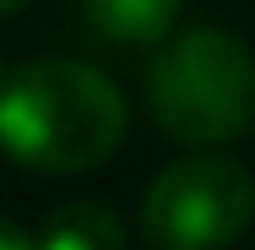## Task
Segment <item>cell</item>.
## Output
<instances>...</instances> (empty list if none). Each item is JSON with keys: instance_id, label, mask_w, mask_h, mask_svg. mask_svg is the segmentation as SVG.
<instances>
[{"instance_id": "obj_1", "label": "cell", "mask_w": 255, "mask_h": 250, "mask_svg": "<svg viewBox=\"0 0 255 250\" xmlns=\"http://www.w3.org/2000/svg\"><path fill=\"white\" fill-rule=\"evenodd\" d=\"M125 93L87 60H27L0 76V152L38 174H82L125 142Z\"/></svg>"}, {"instance_id": "obj_2", "label": "cell", "mask_w": 255, "mask_h": 250, "mask_svg": "<svg viewBox=\"0 0 255 250\" xmlns=\"http://www.w3.org/2000/svg\"><path fill=\"white\" fill-rule=\"evenodd\" d=\"M147 109L185 147H223L255 125V54L223 27H190L152 44Z\"/></svg>"}, {"instance_id": "obj_3", "label": "cell", "mask_w": 255, "mask_h": 250, "mask_svg": "<svg viewBox=\"0 0 255 250\" xmlns=\"http://www.w3.org/2000/svg\"><path fill=\"white\" fill-rule=\"evenodd\" d=\"M255 223V174L217 147L168 163L141 196L147 250H228Z\"/></svg>"}, {"instance_id": "obj_4", "label": "cell", "mask_w": 255, "mask_h": 250, "mask_svg": "<svg viewBox=\"0 0 255 250\" xmlns=\"http://www.w3.org/2000/svg\"><path fill=\"white\" fill-rule=\"evenodd\" d=\"M179 11H185V0H82L87 27L98 38H109V44H125V49L130 44L136 49L163 44L174 33Z\"/></svg>"}, {"instance_id": "obj_5", "label": "cell", "mask_w": 255, "mask_h": 250, "mask_svg": "<svg viewBox=\"0 0 255 250\" xmlns=\"http://www.w3.org/2000/svg\"><path fill=\"white\" fill-rule=\"evenodd\" d=\"M33 240L38 250H125V218L103 201H60Z\"/></svg>"}, {"instance_id": "obj_6", "label": "cell", "mask_w": 255, "mask_h": 250, "mask_svg": "<svg viewBox=\"0 0 255 250\" xmlns=\"http://www.w3.org/2000/svg\"><path fill=\"white\" fill-rule=\"evenodd\" d=\"M0 250H38V240L27 229H16L11 218H0Z\"/></svg>"}, {"instance_id": "obj_7", "label": "cell", "mask_w": 255, "mask_h": 250, "mask_svg": "<svg viewBox=\"0 0 255 250\" xmlns=\"http://www.w3.org/2000/svg\"><path fill=\"white\" fill-rule=\"evenodd\" d=\"M22 5H27V0H0V22H5V16H16Z\"/></svg>"}, {"instance_id": "obj_8", "label": "cell", "mask_w": 255, "mask_h": 250, "mask_svg": "<svg viewBox=\"0 0 255 250\" xmlns=\"http://www.w3.org/2000/svg\"><path fill=\"white\" fill-rule=\"evenodd\" d=\"M0 76H5V65H0Z\"/></svg>"}]
</instances>
